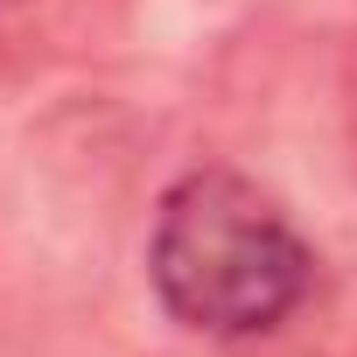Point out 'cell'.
<instances>
[{"instance_id":"cell-1","label":"cell","mask_w":357,"mask_h":357,"mask_svg":"<svg viewBox=\"0 0 357 357\" xmlns=\"http://www.w3.org/2000/svg\"><path fill=\"white\" fill-rule=\"evenodd\" d=\"M315 245L252 175L204 161L175 175L147 231V287L204 343H259L315 294Z\"/></svg>"},{"instance_id":"cell-2","label":"cell","mask_w":357,"mask_h":357,"mask_svg":"<svg viewBox=\"0 0 357 357\" xmlns=\"http://www.w3.org/2000/svg\"><path fill=\"white\" fill-rule=\"evenodd\" d=\"M343 154H350V175H357V36L343 43Z\"/></svg>"}]
</instances>
